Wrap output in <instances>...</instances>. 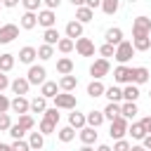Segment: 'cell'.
Instances as JSON below:
<instances>
[{
    "label": "cell",
    "mask_w": 151,
    "mask_h": 151,
    "mask_svg": "<svg viewBox=\"0 0 151 151\" xmlns=\"http://www.w3.org/2000/svg\"><path fill=\"white\" fill-rule=\"evenodd\" d=\"M134 57V47H132V42H127V40H123V42H118L116 45V52H113V59L118 61V64H127L130 59Z\"/></svg>",
    "instance_id": "obj_1"
},
{
    "label": "cell",
    "mask_w": 151,
    "mask_h": 151,
    "mask_svg": "<svg viewBox=\"0 0 151 151\" xmlns=\"http://www.w3.org/2000/svg\"><path fill=\"white\" fill-rule=\"evenodd\" d=\"M52 99H54V106H57V109L73 111V109L78 106V99H76V94H71V92H57Z\"/></svg>",
    "instance_id": "obj_2"
},
{
    "label": "cell",
    "mask_w": 151,
    "mask_h": 151,
    "mask_svg": "<svg viewBox=\"0 0 151 151\" xmlns=\"http://www.w3.org/2000/svg\"><path fill=\"white\" fill-rule=\"evenodd\" d=\"M139 35H151V19L144 14L132 21V38H139Z\"/></svg>",
    "instance_id": "obj_3"
},
{
    "label": "cell",
    "mask_w": 151,
    "mask_h": 151,
    "mask_svg": "<svg viewBox=\"0 0 151 151\" xmlns=\"http://www.w3.org/2000/svg\"><path fill=\"white\" fill-rule=\"evenodd\" d=\"M109 71H111V64H109V59H94L92 61V66H90V76L94 78V80H101L104 76H109Z\"/></svg>",
    "instance_id": "obj_4"
},
{
    "label": "cell",
    "mask_w": 151,
    "mask_h": 151,
    "mask_svg": "<svg viewBox=\"0 0 151 151\" xmlns=\"http://www.w3.org/2000/svg\"><path fill=\"white\" fill-rule=\"evenodd\" d=\"M127 118H123V116H118V118H113L111 120V130H109V134H111V139H123L125 134H127Z\"/></svg>",
    "instance_id": "obj_5"
},
{
    "label": "cell",
    "mask_w": 151,
    "mask_h": 151,
    "mask_svg": "<svg viewBox=\"0 0 151 151\" xmlns=\"http://www.w3.org/2000/svg\"><path fill=\"white\" fill-rule=\"evenodd\" d=\"M45 76H47L45 66L31 64V66H28V73H26V80H28L31 85H42V83H45Z\"/></svg>",
    "instance_id": "obj_6"
},
{
    "label": "cell",
    "mask_w": 151,
    "mask_h": 151,
    "mask_svg": "<svg viewBox=\"0 0 151 151\" xmlns=\"http://www.w3.org/2000/svg\"><path fill=\"white\" fill-rule=\"evenodd\" d=\"M73 50L80 54V57H92L94 54V42L90 40V38H76V45H73Z\"/></svg>",
    "instance_id": "obj_7"
},
{
    "label": "cell",
    "mask_w": 151,
    "mask_h": 151,
    "mask_svg": "<svg viewBox=\"0 0 151 151\" xmlns=\"http://www.w3.org/2000/svg\"><path fill=\"white\" fill-rule=\"evenodd\" d=\"M17 35H19V26L17 24H2L0 26V45H9Z\"/></svg>",
    "instance_id": "obj_8"
},
{
    "label": "cell",
    "mask_w": 151,
    "mask_h": 151,
    "mask_svg": "<svg viewBox=\"0 0 151 151\" xmlns=\"http://www.w3.org/2000/svg\"><path fill=\"white\" fill-rule=\"evenodd\" d=\"M113 80L116 83H132V66H125V64H118L113 68Z\"/></svg>",
    "instance_id": "obj_9"
},
{
    "label": "cell",
    "mask_w": 151,
    "mask_h": 151,
    "mask_svg": "<svg viewBox=\"0 0 151 151\" xmlns=\"http://www.w3.org/2000/svg\"><path fill=\"white\" fill-rule=\"evenodd\" d=\"M9 109L14 111V113H19V116H24V113H28L31 111V101L26 99V97H21V94H17L12 101H9Z\"/></svg>",
    "instance_id": "obj_10"
},
{
    "label": "cell",
    "mask_w": 151,
    "mask_h": 151,
    "mask_svg": "<svg viewBox=\"0 0 151 151\" xmlns=\"http://www.w3.org/2000/svg\"><path fill=\"white\" fill-rule=\"evenodd\" d=\"M54 21H57V17H54V9H40L38 12V24L42 26V28H52L54 26Z\"/></svg>",
    "instance_id": "obj_11"
},
{
    "label": "cell",
    "mask_w": 151,
    "mask_h": 151,
    "mask_svg": "<svg viewBox=\"0 0 151 151\" xmlns=\"http://www.w3.org/2000/svg\"><path fill=\"white\" fill-rule=\"evenodd\" d=\"M19 26H21L24 31L35 28V26H38V14H35V12H24L21 19H19Z\"/></svg>",
    "instance_id": "obj_12"
},
{
    "label": "cell",
    "mask_w": 151,
    "mask_h": 151,
    "mask_svg": "<svg viewBox=\"0 0 151 151\" xmlns=\"http://www.w3.org/2000/svg\"><path fill=\"white\" fill-rule=\"evenodd\" d=\"M35 57H38V50L31 47V45H26V47L19 50V61H21V64H28V66H31V64L35 61Z\"/></svg>",
    "instance_id": "obj_13"
},
{
    "label": "cell",
    "mask_w": 151,
    "mask_h": 151,
    "mask_svg": "<svg viewBox=\"0 0 151 151\" xmlns=\"http://www.w3.org/2000/svg\"><path fill=\"white\" fill-rule=\"evenodd\" d=\"M104 40H106V42H111V45H118V42H123V28H118V26H111V28H106V33H104Z\"/></svg>",
    "instance_id": "obj_14"
},
{
    "label": "cell",
    "mask_w": 151,
    "mask_h": 151,
    "mask_svg": "<svg viewBox=\"0 0 151 151\" xmlns=\"http://www.w3.org/2000/svg\"><path fill=\"white\" fill-rule=\"evenodd\" d=\"M132 83H134V85L149 83V68H146V66H134V68H132Z\"/></svg>",
    "instance_id": "obj_15"
},
{
    "label": "cell",
    "mask_w": 151,
    "mask_h": 151,
    "mask_svg": "<svg viewBox=\"0 0 151 151\" xmlns=\"http://www.w3.org/2000/svg\"><path fill=\"white\" fill-rule=\"evenodd\" d=\"M76 87H78V78H76L73 73L61 76V80H59V90H61V92H73Z\"/></svg>",
    "instance_id": "obj_16"
},
{
    "label": "cell",
    "mask_w": 151,
    "mask_h": 151,
    "mask_svg": "<svg viewBox=\"0 0 151 151\" xmlns=\"http://www.w3.org/2000/svg\"><path fill=\"white\" fill-rule=\"evenodd\" d=\"M9 87H12V92H14V94H21V97H26V94H28V87H31V83H28L26 78H17V80H12V83H9Z\"/></svg>",
    "instance_id": "obj_17"
},
{
    "label": "cell",
    "mask_w": 151,
    "mask_h": 151,
    "mask_svg": "<svg viewBox=\"0 0 151 151\" xmlns=\"http://www.w3.org/2000/svg\"><path fill=\"white\" fill-rule=\"evenodd\" d=\"M92 17H94V9H90L87 5H80V7H76V21H80V24H87V21H92Z\"/></svg>",
    "instance_id": "obj_18"
},
{
    "label": "cell",
    "mask_w": 151,
    "mask_h": 151,
    "mask_svg": "<svg viewBox=\"0 0 151 151\" xmlns=\"http://www.w3.org/2000/svg\"><path fill=\"white\" fill-rule=\"evenodd\" d=\"M139 85H134V83H127L125 87H123V99L125 101H137L139 99Z\"/></svg>",
    "instance_id": "obj_19"
},
{
    "label": "cell",
    "mask_w": 151,
    "mask_h": 151,
    "mask_svg": "<svg viewBox=\"0 0 151 151\" xmlns=\"http://www.w3.org/2000/svg\"><path fill=\"white\" fill-rule=\"evenodd\" d=\"M80 142L83 144H94L97 142V127H90V125H85V127H80Z\"/></svg>",
    "instance_id": "obj_20"
},
{
    "label": "cell",
    "mask_w": 151,
    "mask_h": 151,
    "mask_svg": "<svg viewBox=\"0 0 151 151\" xmlns=\"http://www.w3.org/2000/svg\"><path fill=\"white\" fill-rule=\"evenodd\" d=\"M83 35V24L80 21H68L66 24V38H71V40H76V38H80Z\"/></svg>",
    "instance_id": "obj_21"
},
{
    "label": "cell",
    "mask_w": 151,
    "mask_h": 151,
    "mask_svg": "<svg viewBox=\"0 0 151 151\" xmlns=\"http://www.w3.org/2000/svg\"><path fill=\"white\" fill-rule=\"evenodd\" d=\"M57 92H59V85H57L54 80H45V83L40 85V94H42L45 99H52Z\"/></svg>",
    "instance_id": "obj_22"
},
{
    "label": "cell",
    "mask_w": 151,
    "mask_h": 151,
    "mask_svg": "<svg viewBox=\"0 0 151 151\" xmlns=\"http://www.w3.org/2000/svg\"><path fill=\"white\" fill-rule=\"evenodd\" d=\"M101 113H104V120H113V118L120 116V104H118V101H109Z\"/></svg>",
    "instance_id": "obj_23"
},
{
    "label": "cell",
    "mask_w": 151,
    "mask_h": 151,
    "mask_svg": "<svg viewBox=\"0 0 151 151\" xmlns=\"http://www.w3.org/2000/svg\"><path fill=\"white\" fill-rule=\"evenodd\" d=\"M68 125H71L73 130H80V127H85V125H87V120H85V113H78V111L73 109V113H68Z\"/></svg>",
    "instance_id": "obj_24"
},
{
    "label": "cell",
    "mask_w": 151,
    "mask_h": 151,
    "mask_svg": "<svg viewBox=\"0 0 151 151\" xmlns=\"http://www.w3.org/2000/svg\"><path fill=\"white\" fill-rule=\"evenodd\" d=\"M127 134H130L132 139H139V142H142V139L146 137V127L142 125V120H139V123H132V125H127Z\"/></svg>",
    "instance_id": "obj_25"
},
{
    "label": "cell",
    "mask_w": 151,
    "mask_h": 151,
    "mask_svg": "<svg viewBox=\"0 0 151 151\" xmlns=\"http://www.w3.org/2000/svg\"><path fill=\"white\" fill-rule=\"evenodd\" d=\"M139 113V109H137V101H125V104H120V116L123 118H134Z\"/></svg>",
    "instance_id": "obj_26"
},
{
    "label": "cell",
    "mask_w": 151,
    "mask_h": 151,
    "mask_svg": "<svg viewBox=\"0 0 151 151\" xmlns=\"http://www.w3.org/2000/svg\"><path fill=\"white\" fill-rule=\"evenodd\" d=\"M28 146H31V151H40V149L45 146V134H42V132H31Z\"/></svg>",
    "instance_id": "obj_27"
},
{
    "label": "cell",
    "mask_w": 151,
    "mask_h": 151,
    "mask_svg": "<svg viewBox=\"0 0 151 151\" xmlns=\"http://www.w3.org/2000/svg\"><path fill=\"white\" fill-rule=\"evenodd\" d=\"M132 47H134V52H146V50L151 47V38H149V35L132 38Z\"/></svg>",
    "instance_id": "obj_28"
},
{
    "label": "cell",
    "mask_w": 151,
    "mask_h": 151,
    "mask_svg": "<svg viewBox=\"0 0 151 151\" xmlns=\"http://www.w3.org/2000/svg\"><path fill=\"white\" fill-rule=\"evenodd\" d=\"M57 71H59L61 76H68V73H73V61H71L68 57H61V59H57Z\"/></svg>",
    "instance_id": "obj_29"
},
{
    "label": "cell",
    "mask_w": 151,
    "mask_h": 151,
    "mask_svg": "<svg viewBox=\"0 0 151 151\" xmlns=\"http://www.w3.org/2000/svg\"><path fill=\"white\" fill-rule=\"evenodd\" d=\"M104 90H106V87H104V83H101V80H92V83L87 85V94H90L92 99L101 97V94H104Z\"/></svg>",
    "instance_id": "obj_30"
},
{
    "label": "cell",
    "mask_w": 151,
    "mask_h": 151,
    "mask_svg": "<svg viewBox=\"0 0 151 151\" xmlns=\"http://www.w3.org/2000/svg\"><path fill=\"white\" fill-rule=\"evenodd\" d=\"M12 68H14V54L2 52V54H0V71L7 73V71H12Z\"/></svg>",
    "instance_id": "obj_31"
},
{
    "label": "cell",
    "mask_w": 151,
    "mask_h": 151,
    "mask_svg": "<svg viewBox=\"0 0 151 151\" xmlns=\"http://www.w3.org/2000/svg\"><path fill=\"white\" fill-rule=\"evenodd\" d=\"M99 7H101V12H104V14H109V17H111V14H116V12L120 9V0H101V5H99Z\"/></svg>",
    "instance_id": "obj_32"
},
{
    "label": "cell",
    "mask_w": 151,
    "mask_h": 151,
    "mask_svg": "<svg viewBox=\"0 0 151 151\" xmlns=\"http://www.w3.org/2000/svg\"><path fill=\"white\" fill-rule=\"evenodd\" d=\"M59 38H61V35H59V31H57L54 26H52V28H45V33H42V40H45L47 45H52V47L59 42Z\"/></svg>",
    "instance_id": "obj_33"
},
{
    "label": "cell",
    "mask_w": 151,
    "mask_h": 151,
    "mask_svg": "<svg viewBox=\"0 0 151 151\" xmlns=\"http://www.w3.org/2000/svg\"><path fill=\"white\" fill-rule=\"evenodd\" d=\"M85 120H87L90 127H99V125L104 123V113H101V111H90V113L85 116Z\"/></svg>",
    "instance_id": "obj_34"
},
{
    "label": "cell",
    "mask_w": 151,
    "mask_h": 151,
    "mask_svg": "<svg viewBox=\"0 0 151 151\" xmlns=\"http://www.w3.org/2000/svg\"><path fill=\"white\" fill-rule=\"evenodd\" d=\"M57 137H59V142H64V144H68V142H73V137H76V130H73L71 125H66V127H61V130H57Z\"/></svg>",
    "instance_id": "obj_35"
},
{
    "label": "cell",
    "mask_w": 151,
    "mask_h": 151,
    "mask_svg": "<svg viewBox=\"0 0 151 151\" xmlns=\"http://www.w3.org/2000/svg\"><path fill=\"white\" fill-rule=\"evenodd\" d=\"M104 97H106L109 101H120V99H123V90L116 87V85H111V87L104 90Z\"/></svg>",
    "instance_id": "obj_36"
},
{
    "label": "cell",
    "mask_w": 151,
    "mask_h": 151,
    "mask_svg": "<svg viewBox=\"0 0 151 151\" xmlns=\"http://www.w3.org/2000/svg\"><path fill=\"white\" fill-rule=\"evenodd\" d=\"M45 109H47V99H45L42 94H40V97H33V99H31V111H33V113H42Z\"/></svg>",
    "instance_id": "obj_37"
},
{
    "label": "cell",
    "mask_w": 151,
    "mask_h": 151,
    "mask_svg": "<svg viewBox=\"0 0 151 151\" xmlns=\"http://www.w3.org/2000/svg\"><path fill=\"white\" fill-rule=\"evenodd\" d=\"M73 45H76V40H71V38H59L57 50H59L61 54H68V52H73Z\"/></svg>",
    "instance_id": "obj_38"
},
{
    "label": "cell",
    "mask_w": 151,
    "mask_h": 151,
    "mask_svg": "<svg viewBox=\"0 0 151 151\" xmlns=\"http://www.w3.org/2000/svg\"><path fill=\"white\" fill-rule=\"evenodd\" d=\"M52 57H54V47H52V45H47V42H42V45L38 47V59L47 61V59H52Z\"/></svg>",
    "instance_id": "obj_39"
},
{
    "label": "cell",
    "mask_w": 151,
    "mask_h": 151,
    "mask_svg": "<svg viewBox=\"0 0 151 151\" xmlns=\"http://www.w3.org/2000/svg\"><path fill=\"white\" fill-rule=\"evenodd\" d=\"M19 125L28 132V130H33L35 127V120H33V116H28V113H24V116H19Z\"/></svg>",
    "instance_id": "obj_40"
},
{
    "label": "cell",
    "mask_w": 151,
    "mask_h": 151,
    "mask_svg": "<svg viewBox=\"0 0 151 151\" xmlns=\"http://www.w3.org/2000/svg\"><path fill=\"white\" fill-rule=\"evenodd\" d=\"M54 130H57V123H52V120H47V118L40 120V132H42V134H52Z\"/></svg>",
    "instance_id": "obj_41"
},
{
    "label": "cell",
    "mask_w": 151,
    "mask_h": 151,
    "mask_svg": "<svg viewBox=\"0 0 151 151\" xmlns=\"http://www.w3.org/2000/svg\"><path fill=\"white\" fill-rule=\"evenodd\" d=\"M7 132H9V134H12V137H14V139H21V137H24V134H26V130H24V127H21V125H19V123H12V125H9V130H7Z\"/></svg>",
    "instance_id": "obj_42"
},
{
    "label": "cell",
    "mask_w": 151,
    "mask_h": 151,
    "mask_svg": "<svg viewBox=\"0 0 151 151\" xmlns=\"http://www.w3.org/2000/svg\"><path fill=\"white\" fill-rule=\"evenodd\" d=\"M113 52H116V45H111V42H104V45L99 47V54H101L104 59H109V57H113Z\"/></svg>",
    "instance_id": "obj_43"
},
{
    "label": "cell",
    "mask_w": 151,
    "mask_h": 151,
    "mask_svg": "<svg viewBox=\"0 0 151 151\" xmlns=\"http://www.w3.org/2000/svg\"><path fill=\"white\" fill-rule=\"evenodd\" d=\"M42 118H47V120H52V123H59V111H57V106L45 109V111H42Z\"/></svg>",
    "instance_id": "obj_44"
},
{
    "label": "cell",
    "mask_w": 151,
    "mask_h": 151,
    "mask_svg": "<svg viewBox=\"0 0 151 151\" xmlns=\"http://www.w3.org/2000/svg\"><path fill=\"white\" fill-rule=\"evenodd\" d=\"M12 151H31V146H28V142H24V139H14L12 144Z\"/></svg>",
    "instance_id": "obj_45"
},
{
    "label": "cell",
    "mask_w": 151,
    "mask_h": 151,
    "mask_svg": "<svg viewBox=\"0 0 151 151\" xmlns=\"http://www.w3.org/2000/svg\"><path fill=\"white\" fill-rule=\"evenodd\" d=\"M40 2L42 0H21V5L26 7V12H38L40 9Z\"/></svg>",
    "instance_id": "obj_46"
},
{
    "label": "cell",
    "mask_w": 151,
    "mask_h": 151,
    "mask_svg": "<svg viewBox=\"0 0 151 151\" xmlns=\"http://www.w3.org/2000/svg\"><path fill=\"white\" fill-rule=\"evenodd\" d=\"M9 125H12L9 113H0V132H7V130H9Z\"/></svg>",
    "instance_id": "obj_47"
},
{
    "label": "cell",
    "mask_w": 151,
    "mask_h": 151,
    "mask_svg": "<svg viewBox=\"0 0 151 151\" xmlns=\"http://www.w3.org/2000/svg\"><path fill=\"white\" fill-rule=\"evenodd\" d=\"M113 151H130V142H127V139H116Z\"/></svg>",
    "instance_id": "obj_48"
},
{
    "label": "cell",
    "mask_w": 151,
    "mask_h": 151,
    "mask_svg": "<svg viewBox=\"0 0 151 151\" xmlns=\"http://www.w3.org/2000/svg\"><path fill=\"white\" fill-rule=\"evenodd\" d=\"M9 101H12V99H7V97L0 92V113H7V111H9Z\"/></svg>",
    "instance_id": "obj_49"
},
{
    "label": "cell",
    "mask_w": 151,
    "mask_h": 151,
    "mask_svg": "<svg viewBox=\"0 0 151 151\" xmlns=\"http://www.w3.org/2000/svg\"><path fill=\"white\" fill-rule=\"evenodd\" d=\"M42 2H45V7H47V9H57V7L61 5V0H42Z\"/></svg>",
    "instance_id": "obj_50"
},
{
    "label": "cell",
    "mask_w": 151,
    "mask_h": 151,
    "mask_svg": "<svg viewBox=\"0 0 151 151\" xmlns=\"http://www.w3.org/2000/svg\"><path fill=\"white\" fill-rule=\"evenodd\" d=\"M7 87H9V80H7V76L0 71V92H2V90H7Z\"/></svg>",
    "instance_id": "obj_51"
},
{
    "label": "cell",
    "mask_w": 151,
    "mask_h": 151,
    "mask_svg": "<svg viewBox=\"0 0 151 151\" xmlns=\"http://www.w3.org/2000/svg\"><path fill=\"white\" fill-rule=\"evenodd\" d=\"M142 125L146 127V134H151V116H146V118H142Z\"/></svg>",
    "instance_id": "obj_52"
},
{
    "label": "cell",
    "mask_w": 151,
    "mask_h": 151,
    "mask_svg": "<svg viewBox=\"0 0 151 151\" xmlns=\"http://www.w3.org/2000/svg\"><path fill=\"white\" fill-rule=\"evenodd\" d=\"M85 5H87L90 9H97V7L101 5V0H85Z\"/></svg>",
    "instance_id": "obj_53"
},
{
    "label": "cell",
    "mask_w": 151,
    "mask_h": 151,
    "mask_svg": "<svg viewBox=\"0 0 151 151\" xmlns=\"http://www.w3.org/2000/svg\"><path fill=\"white\" fill-rule=\"evenodd\" d=\"M142 146H144L146 151H151V134H146V137L142 139Z\"/></svg>",
    "instance_id": "obj_54"
},
{
    "label": "cell",
    "mask_w": 151,
    "mask_h": 151,
    "mask_svg": "<svg viewBox=\"0 0 151 151\" xmlns=\"http://www.w3.org/2000/svg\"><path fill=\"white\" fill-rule=\"evenodd\" d=\"M19 2H21V0H2V5H5V7H9V9H12V7H17Z\"/></svg>",
    "instance_id": "obj_55"
},
{
    "label": "cell",
    "mask_w": 151,
    "mask_h": 151,
    "mask_svg": "<svg viewBox=\"0 0 151 151\" xmlns=\"http://www.w3.org/2000/svg\"><path fill=\"white\" fill-rule=\"evenodd\" d=\"M97 151H113V149H111L109 144H99V146H97Z\"/></svg>",
    "instance_id": "obj_56"
},
{
    "label": "cell",
    "mask_w": 151,
    "mask_h": 151,
    "mask_svg": "<svg viewBox=\"0 0 151 151\" xmlns=\"http://www.w3.org/2000/svg\"><path fill=\"white\" fill-rule=\"evenodd\" d=\"M130 151H146L142 144H134V146H130Z\"/></svg>",
    "instance_id": "obj_57"
},
{
    "label": "cell",
    "mask_w": 151,
    "mask_h": 151,
    "mask_svg": "<svg viewBox=\"0 0 151 151\" xmlns=\"http://www.w3.org/2000/svg\"><path fill=\"white\" fill-rule=\"evenodd\" d=\"M73 7H80V5H85V0H68Z\"/></svg>",
    "instance_id": "obj_58"
},
{
    "label": "cell",
    "mask_w": 151,
    "mask_h": 151,
    "mask_svg": "<svg viewBox=\"0 0 151 151\" xmlns=\"http://www.w3.org/2000/svg\"><path fill=\"white\" fill-rule=\"evenodd\" d=\"M0 151H12V146H9V144H2V142H0Z\"/></svg>",
    "instance_id": "obj_59"
},
{
    "label": "cell",
    "mask_w": 151,
    "mask_h": 151,
    "mask_svg": "<svg viewBox=\"0 0 151 151\" xmlns=\"http://www.w3.org/2000/svg\"><path fill=\"white\" fill-rule=\"evenodd\" d=\"M78 151H94V149H92V146H90V144H83V146H80V149H78Z\"/></svg>",
    "instance_id": "obj_60"
},
{
    "label": "cell",
    "mask_w": 151,
    "mask_h": 151,
    "mask_svg": "<svg viewBox=\"0 0 151 151\" xmlns=\"http://www.w3.org/2000/svg\"><path fill=\"white\" fill-rule=\"evenodd\" d=\"M127 2H137V0H127Z\"/></svg>",
    "instance_id": "obj_61"
},
{
    "label": "cell",
    "mask_w": 151,
    "mask_h": 151,
    "mask_svg": "<svg viewBox=\"0 0 151 151\" xmlns=\"http://www.w3.org/2000/svg\"><path fill=\"white\" fill-rule=\"evenodd\" d=\"M149 97H151V92H149Z\"/></svg>",
    "instance_id": "obj_62"
},
{
    "label": "cell",
    "mask_w": 151,
    "mask_h": 151,
    "mask_svg": "<svg viewBox=\"0 0 151 151\" xmlns=\"http://www.w3.org/2000/svg\"><path fill=\"white\" fill-rule=\"evenodd\" d=\"M0 26H2V24H0Z\"/></svg>",
    "instance_id": "obj_63"
},
{
    "label": "cell",
    "mask_w": 151,
    "mask_h": 151,
    "mask_svg": "<svg viewBox=\"0 0 151 151\" xmlns=\"http://www.w3.org/2000/svg\"><path fill=\"white\" fill-rule=\"evenodd\" d=\"M0 54H2V52H0Z\"/></svg>",
    "instance_id": "obj_64"
}]
</instances>
